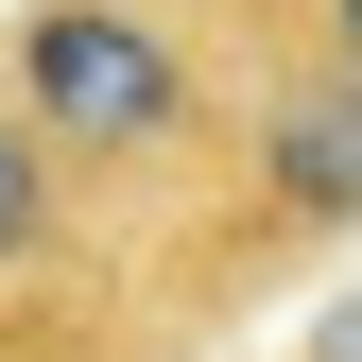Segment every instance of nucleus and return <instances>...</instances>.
<instances>
[{
	"instance_id": "f257e3e1",
	"label": "nucleus",
	"mask_w": 362,
	"mask_h": 362,
	"mask_svg": "<svg viewBox=\"0 0 362 362\" xmlns=\"http://www.w3.org/2000/svg\"><path fill=\"white\" fill-rule=\"evenodd\" d=\"M0 104L52 139L121 224H224V69L156 0H18L0 35Z\"/></svg>"
},
{
	"instance_id": "f03ea898",
	"label": "nucleus",
	"mask_w": 362,
	"mask_h": 362,
	"mask_svg": "<svg viewBox=\"0 0 362 362\" xmlns=\"http://www.w3.org/2000/svg\"><path fill=\"white\" fill-rule=\"evenodd\" d=\"M121 259L139 224L0 104V362H86V328L121 310Z\"/></svg>"
},
{
	"instance_id": "7ed1b4c3",
	"label": "nucleus",
	"mask_w": 362,
	"mask_h": 362,
	"mask_svg": "<svg viewBox=\"0 0 362 362\" xmlns=\"http://www.w3.org/2000/svg\"><path fill=\"white\" fill-rule=\"evenodd\" d=\"M328 224H362V86L293 35V52L242 86V121H224V259L328 242Z\"/></svg>"
},
{
	"instance_id": "20e7f679",
	"label": "nucleus",
	"mask_w": 362,
	"mask_h": 362,
	"mask_svg": "<svg viewBox=\"0 0 362 362\" xmlns=\"http://www.w3.org/2000/svg\"><path fill=\"white\" fill-rule=\"evenodd\" d=\"M310 52H328V69L362 86V0H310Z\"/></svg>"
}]
</instances>
